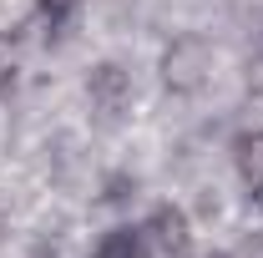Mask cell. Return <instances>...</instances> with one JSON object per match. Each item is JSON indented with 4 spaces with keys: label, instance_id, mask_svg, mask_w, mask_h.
Returning <instances> with one entry per match:
<instances>
[{
    "label": "cell",
    "instance_id": "cell-2",
    "mask_svg": "<svg viewBox=\"0 0 263 258\" xmlns=\"http://www.w3.org/2000/svg\"><path fill=\"white\" fill-rule=\"evenodd\" d=\"M233 162H238V177L248 182V193H263V132H243L233 147Z\"/></svg>",
    "mask_w": 263,
    "mask_h": 258
},
{
    "label": "cell",
    "instance_id": "cell-3",
    "mask_svg": "<svg viewBox=\"0 0 263 258\" xmlns=\"http://www.w3.org/2000/svg\"><path fill=\"white\" fill-rule=\"evenodd\" d=\"M91 258H147V228H111Z\"/></svg>",
    "mask_w": 263,
    "mask_h": 258
},
{
    "label": "cell",
    "instance_id": "cell-1",
    "mask_svg": "<svg viewBox=\"0 0 263 258\" xmlns=\"http://www.w3.org/2000/svg\"><path fill=\"white\" fill-rule=\"evenodd\" d=\"M147 233H152L157 253H182V248H187V223H182L177 208H157L152 223H147Z\"/></svg>",
    "mask_w": 263,
    "mask_h": 258
},
{
    "label": "cell",
    "instance_id": "cell-4",
    "mask_svg": "<svg viewBox=\"0 0 263 258\" xmlns=\"http://www.w3.org/2000/svg\"><path fill=\"white\" fill-rule=\"evenodd\" d=\"M81 5H86V0H41V15H46V26H66Z\"/></svg>",
    "mask_w": 263,
    "mask_h": 258
},
{
    "label": "cell",
    "instance_id": "cell-5",
    "mask_svg": "<svg viewBox=\"0 0 263 258\" xmlns=\"http://www.w3.org/2000/svg\"><path fill=\"white\" fill-rule=\"evenodd\" d=\"M10 76H15V51H10V41L0 35V86H10Z\"/></svg>",
    "mask_w": 263,
    "mask_h": 258
}]
</instances>
